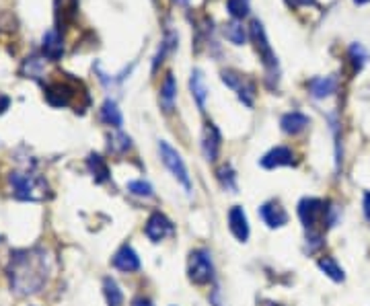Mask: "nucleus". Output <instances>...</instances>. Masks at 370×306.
Listing matches in <instances>:
<instances>
[{"instance_id": "obj_24", "label": "nucleus", "mask_w": 370, "mask_h": 306, "mask_svg": "<svg viewBox=\"0 0 370 306\" xmlns=\"http://www.w3.org/2000/svg\"><path fill=\"white\" fill-rule=\"evenodd\" d=\"M126 190H128V193H132V195L140 197V200H151V197H155V190H153V185H151L148 181H144V179L128 181V183H126Z\"/></svg>"}, {"instance_id": "obj_11", "label": "nucleus", "mask_w": 370, "mask_h": 306, "mask_svg": "<svg viewBox=\"0 0 370 306\" xmlns=\"http://www.w3.org/2000/svg\"><path fill=\"white\" fill-rule=\"evenodd\" d=\"M220 146H222L220 130L216 128L214 124L208 121L204 126V132H202V153H204V158L208 163H216L218 160V154H220Z\"/></svg>"}, {"instance_id": "obj_3", "label": "nucleus", "mask_w": 370, "mask_h": 306, "mask_svg": "<svg viewBox=\"0 0 370 306\" xmlns=\"http://www.w3.org/2000/svg\"><path fill=\"white\" fill-rule=\"evenodd\" d=\"M298 218L307 232H321L319 224L327 222V226H335L337 222V208L319 197H305L298 204Z\"/></svg>"}, {"instance_id": "obj_16", "label": "nucleus", "mask_w": 370, "mask_h": 306, "mask_svg": "<svg viewBox=\"0 0 370 306\" xmlns=\"http://www.w3.org/2000/svg\"><path fill=\"white\" fill-rule=\"evenodd\" d=\"M175 101H177V80L175 77L169 72L163 84H160V93H158V103L163 107L165 114H171L175 109Z\"/></svg>"}, {"instance_id": "obj_22", "label": "nucleus", "mask_w": 370, "mask_h": 306, "mask_svg": "<svg viewBox=\"0 0 370 306\" xmlns=\"http://www.w3.org/2000/svg\"><path fill=\"white\" fill-rule=\"evenodd\" d=\"M103 294H105L107 306H124V292H121V288L117 286L114 278L103 280Z\"/></svg>"}, {"instance_id": "obj_14", "label": "nucleus", "mask_w": 370, "mask_h": 306, "mask_svg": "<svg viewBox=\"0 0 370 306\" xmlns=\"http://www.w3.org/2000/svg\"><path fill=\"white\" fill-rule=\"evenodd\" d=\"M190 91H192V97H194L195 105L200 111L206 109V103H208V97H210V91H208V82H206V77L200 68H195L190 77Z\"/></svg>"}, {"instance_id": "obj_7", "label": "nucleus", "mask_w": 370, "mask_h": 306, "mask_svg": "<svg viewBox=\"0 0 370 306\" xmlns=\"http://www.w3.org/2000/svg\"><path fill=\"white\" fill-rule=\"evenodd\" d=\"M173 232H175L173 222H171L163 212H153V214L148 216L146 224H144V234H146V239L153 241V243L165 241V239L171 236Z\"/></svg>"}, {"instance_id": "obj_19", "label": "nucleus", "mask_w": 370, "mask_h": 306, "mask_svg": "<svg viewBox=\"0 0 370 306\" xmlns=\"http://www.w3.org/2000/svg\"><path fill=\"white\" fill-rule=\"evenodd\" d=\"M87 169L93 175L95 183H99V185L107 183V181L111 179L109 167H107V163H105V158H103L101 154H89V158H87Z\"/></svg>"}, {"instance_id": "obj_9", "label": "nucleus", "mask_w": 370, "mask_h": 306, "mask_svg": "<svg viewBox=\"0 0 370 306\" xmlns=\"http://www.w3.org/2000/svg\"><path fill=\"white\" fill-rule=\"evenodd\" d=\"M259 165L263 169H268V171H273V169H280V167H293V165H296V160H294L293 148H288V146H276V148L268 151V153L259 158Z\"/></svg>"}, {"instance_id": "obj_18", "label": "nucleus", "mask_w": 370, "mask_h": 306, "mask_svg": "<svg viewBox=\"0 0 370 306\" xmlns=\"http://www.w3.org/2000/svg\"><path fill=\"white\" fill-rule=\"evenodd\" d=\"M41 50H43V56L50 58V60H60L64 54V43H62V35L56 29H50L43 39H41Z\"/></svg>"}, {"instance_id": "obj_4", "label": "nucleus", "mask_w": 370, "mask_h": 306, "mask_svg": "<svg viewBox=\"0 0 370 306\" xmlns=\"http://www.w3.org/2000/svg\"><path fill=\"white\" fill-rule=\"evenodd\" d=\"M187 278H190V282L195 284V286H208V284L214 282L216 269L210 251L200 247V249H194L190 253V259H187Z\"/></svg>"}, {"instance_id": "obj_12", "label": "nucleus", "mask_w": 370, "mask_h": 306, "mask_svg": "<svg viewBox=\"0 0 370 306\" xmlns=\"http://www.w3.org/2000/svg\"><path fill=\"white\" fill-rule=\"evenodd\" d=\"M45 99L52 107H68L75 99V89L68 82H62V80L50 82L45 87Z\"/></svg>"}, {"instance_id": "obj_26", "label": "nucleus", "mask_w": 370, "mask_h": 306, "mask_svg": "<svg viewBox=\"0 0 370 306\" xmlns=\"http://www.w3.org/2000/svg\"><path fill=\"white\" fill-rule=\"evenodd\" d=\"M132 148V138L124 132H114L109 134V151L114 154H126Z\"/></svg>"}, {"instance_id": "obj_8", "label": "nucleus", "mask_w": 370, "mask_h": 306, "mask_svg": "<svg viewBox=\"0 0 370 306\" xmlns=\"http://www.w3.org/2000/svg\"><path fill=\"white\" fill-rule=\"evenodd\" d=\"M259 218L268 229H282L288 224V212L282 208L280 202L270 200L259 206Z\"/></svg>"}, {"instance_id": "obj_21", "label": "nucleus", "mask_w": 370, "mask_h": 306, "mask_svg": "<svg viewBox=\"0 0 370 306\" xmlns=\"http://www.w3.org/2000/svg\"><path fill=\"white\" fill-rule=\"evenodd\" d=\"M317 266H319V269H321L332 282H335V284H339V282L346 280V271H344V268H342L333 257H321V259L317 261Z\"/></svg>"}, {"instance_id": "obj_13", "label": "nucleus", "mask_w": 370, "mask_h": 306, "mask_svg": "<svg viewBox=\"0 0 370 306\" xmlns=\"http://www.w3.org/2000/svg\"><path fill=\"white\" fill-rule=\"evenodd\" d=\"M111 266L119 269V271H124V273H134L140 269V257H138V253L132 245L124 243L116 251V255L111 257Z\"/></svg>"}, {"instance_id": "obj_10", "label": "nucleus", "mask_w": 370, "mask_h": 306, "mask_svg": "<svg viewBox=\"0 0 370 306\" xmlns=\"http://www.w3.org/2000/svg\"><path fill=\"white\" fill-rule=\"evenodd\" d=\"M229 230L239 243L249 241L251 226H249V218H247V212L243 210V206H233L229 210Z\"/></svg>"}, {"instance_id": "obj_23", "label": "nucleus", "mask_w": 370, "mask_h": 306, "mask_svg": "<svg viewBox=\"0 0 370 306\" xmlns=\"http://www.w3.org/2000/svg\"><path fill=\"white\" fill-rule=\"evenodd\" d=\"M222 31H224V38L229 39L233 45H245L247 43V31H245L241 21L233 19L231 23H227Z\"/></svg>"}, {"instance_id": "obj_25", "label": "nucleus", "mask_w": 370, "mask_h": 306, "mask_svg": "<svg viewBox=\"0 0 370 306\" xmlns=\"http://www.w3.org/2000/svg\"><path fill=\"white\" fill-rule=\"evenodd\" d=\"M218 181H220V185H222L224 192L236 193V190H239V185H236V173H234L231 165H222L218 169Z\"/></svg>"}, {"instance_id": "obj_20", "label": "nucleus", "mask_w": 370, "mask_h": 306, "mask_svg": "<svg viewBox=\"0 0 370 306\" xmlns=\"http://www.w3.org/2000/svg\"><path fill=\"white\" fill-rule=\"evenodd\" d=\"M99 117H101V121L105 124V126H111V128H121V124H124V117H121V111H119V107H117V103L114 99H107L103 105H101V109H99Z\"/></svg>"}, {"instance_id": "obj_1", "label": "nucleus", "mask_w": 370, "mask_h": 306, "mask_svg": "<svg viewBox=\"0 0 370 306\" xmlns=\"http://www.w3.org/2000/svg\"><path fill=\"white\" fill-rule=\"evenodd\" d=\"M50 269H52L50 255L45 249L31 247V249L13 251L6 266L11 290L17 296L38 294L50 278Z\"/></svg>"}, {"instance_id": "obj_2", "label": "nucleus", "mask_w": 370, "mask_h": 306, "mask_svg": "<svg viewBox=\"0 0 370 306\" xmlns=\"http://www.w3.org/2000/svg\"><path fill=\"white\" fill-rule=\"evenodd\" d=\"M9 185L21 202H43L50 195L48 181L33 171H13L9 175Z\"/></svg>"}, {"instance_id": "obj_31", "label": "nucleus", "mask_w": 370, "mask_h": 306, "mask_svg": "<svg viewBox=\"0 0 370 306\" xmlns=\"http://www.w3.org/2000/svg\"><path fill=\"white\" fill-rule=\"evenodd\" d=\"M286 2H288V6L298 9V6H315L317 0H286Z\"/></svg>"}, {"instance_id": "obj_30", "label": "nucleus", "mask_w": 370, "mask_h": 306, "mask_svg": "<svg viewBox=\"0 0 370 306\" xmlns=\"http://www.w3.org/2000/svg\"><path fill=\"white\" fill-rule=\"evenodd\" d=\"M177 35L175 33H169L167 38L163 39V43H160V48H158V52H156V56H155V62H153V70H156L158 68V64H163V60H165V56L175 48V43H177Z\"/></svg>"}, {"instance_id": "obj_5", "label": "nucleus", "mask_w": 370, "mask_h": 306, "mask_svg": "<svg viewBox=\"0 0 370 306\" xmlns=\"http://www.w3.org/2000/svg\"><path fill=\"white\" fill-rule=\"evenodd\" d=\"M249 38H251V41L255 43V50H257L259 60H261V64H263V68H266V72H268V78H278V75H280V70H278V58L273 54L272 43H270V39L266 35L263 23L259 19L251 21Z\"/></svg>"}, {"instance_id": "obj_33", "label": "nucleus", "mask_w": 370, "mask_h": 306, "mask_svg": "<svg viewBox=\"0 0 370 306\" xmlns=\"http://www.w3.org/2000/svg\"><path fill=\"white\" fill-rule=\"evenodd\" d=\"M9 105H11V99L0 93V114H2V111H6V107H9Z\"/></svg>"}, {"instance_id": "obj_34", "label": "nucleus", "mask_w": 370, "mask_h": 306, "mask_svg": "<svg viewBox=\"0 0 370 306\" xmlns=\"http://www.w3.org/2000/svg\"><path fill=\"white\" fill-rule=\"evenodd\" d=\"M364 216L370 220V193H364Z\"/></svg>"}, {"instance_id": "obj_15", "label": "nucleus", "mask_w": 370, "mask_h": 306, "mask_svg": "<svg viewBox=\"0 0 370 306\" xmlns=\"http://www.w3.org/2000/svg\"><path fill=\"white\" fill-rule=\"evenodd\" d=\"M309 124H311V117L300 114V111L284 114L282 115V119H280V128H282V132L288 136H298L300 132H305V130L309 128Z\"/></svg>"}, {"instance_id": "obj_36", "label": "nucleus", "mask_w": 370, "mask_h": 306, "mask_svg": "<svg viewBox=\"0 0 370 306\" xmlns=\"http://www.w3.org/2000/svg\"><path fill=\"white\" fill-rule=\"evenodd\" d=\"M356 4H366V2H370V0H354Z\"/></svg>"}, {"instance_id": "obj_32", "label": "nucleus", "mask_w": 370, "mask_h": 306, "mask_svg": "<svg viewBox=\"0 0 370 306\" xmlns=\"http://www.w3.org/2000/svg\"><path fill=\"white\" fill-rule=\"evenodd\" d=\"M132 306H153V300L146 298V296H136V298L132 300Z\"/></svg>"}, {"instance_id": "obj_27", "label": "nucleus", "mask_w": 370, "mask_h": 306, "mask_svg": "<svg viewBox=\"0 0 370 306\" xmlns=\"http://www.w3.org/2000/svg\"><path fill=\"white\" fill-rule=\"evenodd\" d=\"M255 82L254 80H249V78H245L241 84H239V89H236V97H239V101L245 105V107H254L255 105Z\"/></svg>"}, {"instance_id": "obj_35", "label": "nucleus", "mask_w": 370, "mask_h": 306, "mask_svg": "<svg viewBox=\"0 0 370 306\" xmlns=\"http://www.w3.org/2000/svg\"><path fill=\"white\" fill-rule=\"evenodd\" d=\"M177 4H181V6H187L190 4V0H175Z\"/></svg>"}, {"instance_id": "obj_6", "label": "nucleus", "mask_w": 370, "mask_h": 306, "mask_svg": "<svg viewBox=\"0 0 370 306\" xmlns=\"http://www.w3.org/2000/svg\"><path fill=\"white\" fill-rule=\"evenodd\" d=\"M158 154H160V160L167 167V171L175 177L177 183H181L185 192L192 193V177H190V171H187V165H185L183 156L177 153L167 140H158Z\"/></svg>"}, {"instance_id": "obj_29", "label": "nucleus", "mask_w": 370, "mask_h": 306, "mask_svg": "<svg viewBox=\"0 0 370 306\" xmlns=\"http://www.w3.org/2000/svg\"><path fill=\"white\" fill-rule=\"evenodd\" d=\"M350 60H352L354 70H358V72H360V70L366 66V62H369V52H366V48H364L362 43H352Z\"/></svg>"}, {"instance_id": "obj_28", "label": "nucleus", "mask_w": 370, "mask_h": 306, "mask_svg": "<svg viewBox=\"0 0 370 306\" xmlns=\"http://www.w3.org/2000/svg\"><path fill=\"white\" fill-rule=\"evenodd\" d=\"M227 11L234 21L245 19L251 11V0H227Z\"/></svg>"}, {"instance_id": "obj_17", "label": "nucleus", "mask_w": 370, "mask_h": 306, "mask_svg": "<svg viewBox=\"0 0 370 306\" xmlns=\"http://www.w3.org/2000/svg\"><path fill=\"white\" fill-rule=\"evenodd\" d=\"M307 89L315 99H327L337 91V78L333 77H315L307 82Z\"/></svg>"}]
</instances>
